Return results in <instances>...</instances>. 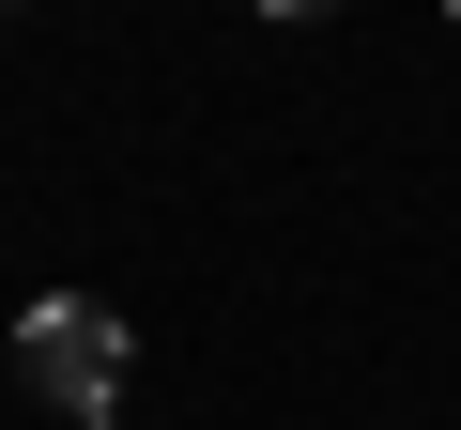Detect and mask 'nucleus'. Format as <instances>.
<instances>
[{
  "instance_id": "3",
  "label": "nucleus",
  "mask_w": 461,
  "mask_h": 430,
  "mask_svg": "<svg viewBox=\"0 0 461 430\" xmlns=\"http://www.w3.org/2000/svg\"><path fill=\"white\" fill-rule=\"evenodd\" d=\"M446 16H461V0H446Z\"/></svg>"
},
{
  "instance_id": "1",
  "label": "nucleus",
  "mask_w": 461,
  "mask_h": 430,
  "mask_svg": "<svg viewBox=\"0 0 461 430\" xmlns=\"http://www.w3.org/2000/svg\"><path fill=\"white\" fill-rule=\"evenodd\" d=\"M16 369H32V399H47V415L108 430V384H123V323H108L93 292H47V308L16 323Z\"/></svg>"
},
{
  "instance_id": "2",
  "label": "nucleus",
  "mask_w": 461,
  "mask_h": 430,
  "mask_svg": "<svg viewBox=\"0 0 461 430\" xmlns=\"http://www.w3.org/2000/svg\"><path fill=\"white\" fill-rule=\"evenodd\" d=\"M262 16H339V0H262Z\"/></svg>"
}]
</instances>
